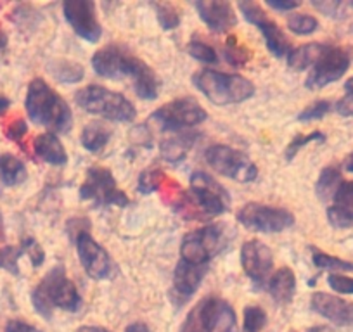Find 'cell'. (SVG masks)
Returning <instances> with one entry per match:
<instances>
[{
  "instance_id": "5",
  "label": "cell",
  "mask_w": 353,
  "mask_h": 332,
  "mask_svg": "<svg viewBox=\"0 0 353 332\" xmlns=\"http://www.w3.org/2000/svg\"><path fill=\"white\" fill-rule=\"evenodd\" d=\"M74 101L85 113L103 116L118 123H128L137 114L135 106L127 97L101 85L83 87L77 92Z\"/></svg>"
},
{
  "instance_id": "52",
  "label": "cell",
  "mask_w": 353,
  "mask_h": 332,
  "mask_svg": "<svg viewBox=\"0 0 353 332\" xmlns=\"http://www.w3.org/2000/svg\"><path fill=\"white\" fill-rule=\"evenodd\" d=\"M6 239V227H4V218L0 215V242Z\"/></svg>"
},
{
  "instance_id": "45",
  "label": "cell",
  "mask_w": 353,
  "mask_h": 332,
  "mask_svg": "<svg viewBox=\"0 0 353 332\" xmlns=\"http://www.w3.org/2000/svg\"><path fill=\"white\" fill-rule=\"evenodd\" d=\"M181 332H203L201 324H199L198 308H194V310H192L191 313H189L188 320H185L184 324H182Z\"/></svg>"
},
{
  "instance_id": "32",
  "label": "cell",
  "mask_w": 353,
  "mask_h": 332,
  "mask_svg": "<svg viewBox=\"0 0 353 332\" xmlns=\"http://www.w3.org/2000/svg\"><path fill=\"white\" fill-rule=\"evenodd\" d=\"M223 56H225L227 63L236 68H243L251 59L250 50L246 47L239 45L236 37H229V40L225 43V49H223Z\"/></svg>"
},
{
  "instance_id": "48",
  "label": "cell",
  "mask_w": 353,
  "mask_h": 332,
  "mask_svg": "<svg viewBox=\"0 0 353 332\" xmlns=\"http://www.w3.org/2000/svg\"><path fill=\"white\" fill-rule=\"evenodd\" d=\"M125 332H152V331L145 324H141V322H135V324L128 325V327L125 329Z\"/></svg>"
},
{
  "instance_id": "13",
  "label": "cell",
  "mask_w": 353,
  "mask_h": 332,
  "mask_svg": "<svg viewBox=\"0 0 353 332\" xmlns=\"http://www.w3.org/2000/svg\"><path fill=\"white\" fill-rule=\"evenodd\" d=\"M191 192L196 203L206 215H222L229 211L230 196L219 180L206 172H194L191 175Z\"/></svg>"
},
{
  "instance_id": "46",
  "label": "cell",
  "mask_w": 353,
  "mask_h": 332,
  "mask_svg": "<svg viewBox=\"0 0 353 332\" xmlns=\"http://www.w3.org/2000/svg\"><path fill=\"white\" fill-rule=\"evenodd\" d=\"M6 332H42L40 329L33 327L32 324H26L23 320H9L6 324Z\"/></svg>"
},
{
  "instance_id": "43",
  "label": "cell",
  "mask_w": 353,
  "mask_h": 332,
  "mask_svg": "<svg viewBox=\"0 0 353 332\" xmlns=\"http://www.w3.org/2000/svg\"><path fill=\"white\" fill-rule=\"evenodd\" d=\"M327 284L336 293L353 294V277L341 276V273H329Z\"/></svg>"
},
{
  "instance_id": "4",
  "label": "cell",
  "mask_w": 353,
  "mask_h": 332,
  "mask_svg": "<svg viewBox=\"0 0 353 332\" xmlns=\"http://www.w3.org/2000/svg\"><path fill=\"white\" fill-rule=\"evenodd\" d=\"M196 89L216 106H230L251 99L254 96L253 81L241 74L223 73L216 70H201L194 73Z\"/></svg>"
},
{
  "instance_id": "53",
  "label": "cell",
  "mask_w": 353,
  "mask_h": 332,
  "mask_svg": "<svg viewBox=\"0 0 353 332\" xmlns=\"http://www.w3.org/2000/svg\"><path fill=\"white\" fill-rule=\"evenodd\" d=\"M345 168L353 174V154L348 156V159H346V163H345Z\"/></svg>"
},
{
  "instance_id": "27",
  "label": "cell",
  "mask_w": 353,
  "mask_h": 332,
  "mask_svg": "<svg viewBox=\"0 0 353 332\" xmlns=\"http://www.w3.org/2000/svg\"><path fill=\"white\" fill-rule=\"evenodd\" d=\"M196 137L198 135L191 134H181L176 137L165 138L159 145V151H161V158L168 163H181L182 159L188 156L189 149L194 145Z\"/></svg>"
},
{
  "instance_id": "17",
  "label": "cell",
  "mask_w": 353,
  "mask_h": 332,
  "mask_svg": "<svg viewBox=\"0 0 353 332\" xmlns=\"http://www.w3.org/2000/svg\"><path fill=\"white\" fill-rule=\"evenodd\" d=\"M199 324L203 332H237L234 308L220 298H208L198 304Z\"/></svg>"
},
{
  "instance_id": "19",
  "label": "cell",
  "mask_w": 353,
  "mask_h": 332,
  "mask_svg": "<svg viewBox=\"0 0 353 332\" xmlns=\"http://www.w3.org/2000/svg\"><path fill=\"white\" fill-rule=\"evenodd\" d=\"M312 310L336 325H353V303L327 293L312 294Z\"/></svg>"
},
{
  "instance_id": "47",
  "label": "cell",
  "mask_w": 353,
  "mask_h": 332,
  "mask_svg": "<svg viewBox=\"0 0 353 332\" xmlns=\"http://www.w3.org/2000/svg\"><path fill=\"white\" fill-rule=\"evenodd\" d=\"M267 6H270L276 11H293V9L300 8V2L296 0H267Z\"/></svg>"
},
{
  "instance_id": "39",
  "label": "cell",
  "mask_w": 353,
  "mask_h": 332,
  "mask_svg": "<svg viewBox=\"0 0 353 332\" xmlns=\"http://www.w3.org/2000/svg\"><path fill=\"white\" fill-rule=\"evenodd\" d=\"M324 138H325V135L322 134V132H312V134H308V135H296V137L291 141V144L288 145L286 159L288 161H291V159H293L294 156H296L298 152L305 147V145H308L310 142H324Z\"/></svg>"
},
{
  "instance_id": "10",
  "label": "cell",
  "mask_w": 353,
  "mask_h": 332,
  "mask_svg": "<svg viewBox=\"0 0 353 332\" xmlns=\"http://www.w3.org/2000/svg\"><path fill=\"white\" fill-rule=\"evenodd\" d=\"M206 118H208L206 111L192 97H181V99H175L172 103H166L165 106L158 107L151 114V120L156 121L159 128L166 132L192 128L196 125L203 123Z\"/></svg>"
},
{
  "instance_id": "22",
  "label": "cell",
  "mask_w": 353,
  "mask_h": 332,
  "mask_svg": "<svg viewBox=\"0 0 353 332\" xmlns=\"http://www.w3.org/2000/svg\"><path fill=\"white\" fill-rule=\"evenodd\" d=\"M33 151L39 156L42 161L52 166H64L68 163L66 149H64L63 142L56 137L52 132H46V134L37 135L33 141Z\"/></svg>"
},
{
  "instance_id": "36",
  "label": "cell",
  "mask_w": 353,
  "mask_h": 332,
  "mask_svg": "<svg viewBox=\"0 0 353 332\" xmlns=\"http://www.w3.org/2000/svg\"><path fill=\"white\" fill-rule=\"evenodd\" d=\"M288 28L296 35H310L319 28V21L310 14H291L288 18Z\"/></svg>"
},
{
  "instance_id": "25",
  "label": "cell",
  "mask_w": 353,
  "mask_h": 332,
  "mask_svg": "<svg viewBox=\"0 0 353 332\" xmlns=\"http://www.w3.org/2000/svg\"><path fill=\"white\" fill-rule=\"evenodd\" d=\"M28 177L25 163L16 158L11 152H2L0 154V182L8 187L23 184Z\"/></svg>"
},
{
  "instance_id": "26",
  "label": "cell",
  "mask_w": 353,
  "mask_h": 332,
  "mask_svg": "<svg viewBox=\"0 0 353 332\" xmlns=\"http://www.w3.org/2000/svg\"><path fill=\"white\" fill-rule=\"evenodd\" d=\"M111 128L103 121H92L87 123L81 130V145L90 152H101L108 145L111 138Z\"/></svg>"
},
{
  "instance_id": "49",
  "label": "cell",
  "mask_w": 353,
  "mask_h": 332,
  "mask_svg": "<svg viewBox=\"0 0 353 332\" xmlns=\"http://www.w3.org/2000/svg\"><path fill=\"white\" fill-rule=\"evenodd\" d=\"M78 332H111L108 329L99 327V325H85V327L78 329Z\"/></svg>"
},
{
  "instance_id": "21",
  "label": "cell",
  "mask_w": 353,
  "mask_h": 332,
  "mask_svg": "<svg viewBox=\"0 0 353 332\" xmlns=\"http://www.w3.org/2000/svg\"><path fill=\"white\" fill-rule=\"evenodd\" d=\"M334 203L327 208V220L332 227L346 229L353 225V182L343 180L334 194Z\"/></svg>"
},
{
  "instance_id": "51",
  "label": "cell",
  "mask_w": 353,
  "mask_h": 332,
  "mask_svg": "<svg viewBox=\"0 0 353 332\" xmlns=\"http://www.w3.org/2000/svg\"><path fill=\"white\" fill-rule=\"evenodd\" d=\"M307 332H334L331 327H327V325H315V327L308 329Z\"/></svg>"
},
{
  "instance_id": "9",
  "label": "cell",
  "mask_w": 353,
  "mask_h": 332,
  "mask_svg": "<svg viewBox=\"0 0 353 332\" xmlns=\"http://www.w3.org/2000/svg\"><path fill=\"white\" fill-rule=\"evenodd\" d=\"M237 222L254 232L277 234L294 225V215L281 206L248 203L237 211Z\"/></svg>"
},
{
  "instance_id": "29",
  "label": "cell",
  "mask_w": 353,
  "mask_h": 332,
  "mask_svg": "<svg viewBox=\"0 0 353 332\" xmlns=\"http://www.w3.org/2000/svg\"><path fill=\"white\" fill-rule=\"evenodd\" d=\"M50 73L61 83H78L83 78V68L77 63H71V61H56V63H52Z\"/></svg>"
},
{
  "instance_id": "15",
  "label": "cell",
  "mask_w": 353,
  "mask_h": 332,
  "mask_svg": "<svg viewBox=\"0 0 353 332\" xmlns=\"http://www.w3.org/2000/svg\"><path fill=\"white\" fill-rule=\"evenodd\" d=\"M77 251L78 258H80L81 267L85 269L87 276L90 279L104 280L111 276V263L108 251L94 239L92 236L85 230H80L77 236Z\"/></svg>"
},
{
  "instance_id": "31",
  "label": "cell",
  "mask_w": 353,
  "mask_h": 332,
  "mask_svg": "<svg viewBox=\"0 0 353 332\" xmlns=\"http://www.w3.org/2000/svg\"><path fill=\"white\" fill-rule=\"evenodd\" d=\"M25 255L23 246H6L0 247V270H8L9 273L19 276V258Z\"/></svg>"
},
{
  "instance_id": "3",
  "label": "cell",
  "mask_w": 353,
  "mask_h": 332,
  "mask_svg": "<svg viewBox=\"0 0 353 332\" xmlns=\"http://www.w3.org/2000/svg\"><path fill=\"white\" fill-rule=\"evenodd\" d=\"M33 308L46 320L52 317L54 308L74 313L81 308V296L73 280L68 279L63 265H56L32 293Z\"/></svg>"
},
{
  "instance_id": "12",
  "label": "cell",
  "mask_w": 353,
  "mask_h": 332,
  "mask_svg": "<svg viewBox=\"0 0 353 332\" xmlns=\"http://www.w3.org/2000/svg\"><path fill=\"white\" fill-rule=\"evenodd\" d=\"M239 11L243 12L244 19L251 25L256 26L258 30L263 35L265 43H267V49L270 50V54L276 57H284L291 52V43L288 40L286 33L279 28L276 21L267 16V12L260 8L254 2H239Z\"/></svg>"
},
{
  "instance_id": "33",
  "label": "cell",
  "mask_w": 353,
  "mask_h": 332,
  "mask_svg": "<svg viewBox=\"0 0 353 332\" xmlns=\"http://www.w3.org/2000/svg\"><path fill=\"white\" fill-rule=\"evenodd\" d=\"M163 175L161 170L158 168H151V170H144L141 175H139V182H137V191L141 194H152L158 189H161L163 185Z\"/></svg>"
},
{
  "instance_id": "44",
  "label": "cell",
  "mask_w": 353,
  "mask_h": 332,
  "mask_svg": "<svg viewBox=\"0 0 353 332\" xmlns=\"http://www.w3.org/2000/svg\"><path fill=\"white\" fill-rule=\"evenodd\" d=\"M26 132H28V127H26L25 120H16V121H12L11 125H9L8 137L11 138V141L19 142L23 137H25Z\"/></svg>"
},
{
  "instance_id": "34",
  "label": "cell",
  "mask_w": 353,
  "mask_h": 332,
  "mask_svg": "<svg viewBox=\"0 0 353 332\" xmlns=\"http://www.w3.org/2000/svg\"><path fill=\"white\" fill-rule=\"evenodd\" d=\"M156 16H158V23L163 30L170 32V30H175L181 23V11L172 4H156Z\"/></svg>"
},
{
  "instance_id": "20",
  "label": "cell",
  "mask_w": 353,
  "mask_h": 332,
  "mask_svg": "<svg viewBox=\"0 0 353 332\" xmlns=\"http://www.w3.org/2000/svg\"><path fill=\"white\" fill-rule=\"evenodd\" d=\"M206 276V267L191 265V263L179 262L173 272V293L181 298V301L194 296Z\"/></svg>"
},
{
  "instance_id": "37",
  "label": "cell",
  "mask_w": 353,
  "mask_h": 332,
  "mask_svg": "<svg viewBox=\"0 0 353 332\" xmlns=\"http://www.w3.org/2000/svg\"><path fill=\"white\" fill-rule=\"evenodd\" d=\"M315 9L322 12L325 16H331V18H345L346 14H350L353 9V2H336V0H324V2H312Z\"/></svg>"
},
{
  "instance_id": "14",
  "label": "cell",
  "mask_w": 353,
  "mask_h": 332,
  "mask_svg": "<svg viewBox=\"0 0 353 332\" xmlns=\"http://www.w3.org/2000/svg\"><path fill=\"white\" fill-rule=\"evenodd\" d=\"M64 19L70 23L73 32L80 39L90 43L99 42L103 37V26L97 18L96 6L90 0H68L63 4Z\"/></svg>"
},
{
  "instance_id": "6",
  "label": "cell",
  "mask_w": 353,
  "mask_h": 332,
  "mask_svg": "<svg viewBox=\"0 0 353 332\" xmlns=\"http://www.w3.org/2000/svg\"><path fill=\"white\" fill-rule=\"evenodd\" d=\"M80 198L90 201L96 208H108L118 206L125 208L130 199L123 191L117 187L113 174L103 166H90L85 175V182L80 187Z\"/></svg>"
},
{
  "instance_id": "16",
  "label": "cell",
  "mask_w": 353,
  "mask_h": 332,
  "mask_svg": "<svg viewBox=\"0 0 353 332\" xmlns=\"http://www.w3.org/2000/svg\"><path fill=\"white\" fill-rule=\"evenodd\" d=\"M241 265L244 273L256 286H263L274 269V255L270 247L258 239H251L243 244L241 249Z\"/></svg>"
},
{
  "instance_id": "35",
  "label": "cell",
  "mask_w": 353,
  "mask_h": 332,
  "mask_svg": "<svg viewBox=\"0 0 353 332\" xmlns=\"http://www.w3.org/2000/svg\"><path fill=\"white\" fill-rule=\"evenodd\" d=\"M267 324V313L258 304H248L244 308V331L260 332Z\"/></svg>"
},
{
  "instance_id": "54",
  "label": "cell",
  "mask_w": 353,
  "mask_h": 332,
  "mask_svg": "<svg viewBox=\"0 0 353 332\" xmlns=\"http://www.w3.org/2000/svg\"><path fill=\"white\" fill-rule=\"evenodd\" d=\"M6 47V35L4 33H0V50Z\"/></svg>"
},
{
  "instance_id": "30",
  "label": "cell",
  "mask_w": 353,
  "mask_h": 332,
  "mask_svg": "<svg viewBox=\"0 0 353 332\" xmlns=\"http://www.w3.org/2000/svg\"><path fill=\"white\" fill-rule=\"evenodd\" d=\"M312 262H314V265L319 267V269L353 273V262H346V260L336 258V256H331V255H325V253H322V251H314Z\"/></svg>"
},
{
  "instance_id": "40",
  "label": "cell",
  "mask_w": 353,
  "mask_h": 332,
  "mask_svg": "<svg viewBox=\"0 0 353 332\" xmlns=\"http://www.w3.org/2000/svg\"><path fill=\"white\" fill-rule=\"evenodd\" d=\"M329 111H331V103H329V101H315V103H312L310 106H307L300 114H298V120L300 121L322 120Z\"/></svg>"
},
{
  "instance_id": "2",
  "label": "cell",
  "mask_w": 353,
  "mask_h": 332,
  "mask_svg": "<svg viewBox=\"0 0 353 332\" xmlns=\"http://www.w3.org/2000/svg\"><path fill=\"white\" fill-rule=\"evenodd\" d=\"M25 107L33 123L49 128L52 134H66L73 127L68 103L42 78H35L28 85Z\"/></svg>"
},
{
  "instance_id": "50",
  "label": "cell",
  "mask_w": 353,
  "mask_h": 332,
  "mask_svg": "<svg viewBox=\"0 0 353 332\" xmlns=\"http://www.w3.org/2000/svg\"><path fill=\"white\" fill-rule=\"evenodd\" d=\"M9 106H11V101L6 96H0V114L6 113V111L9 110Z\"/></svg>"
},
{
  "instance_id": "23",
  "label": "cell",
  "mask_w": 353,
  "mask_h": 332,
  "mask_svg": "<svg viewBox=\"0 0 353 332\" xmlns=\"http://www.w3.org/2000/svg\"><path fill=\"white\" fill-rule=\"evenodd\" d=\"M269 291L270 296L281 304L291 303L296 293V276L291 269L283 267V269L276 270L274 276H270L269 280Z\"/></svg>"
},
{
  "instance_id": "11",
  "label": "cell",
  "mask_w": 353,
  "mask_h": 332,
  "mask_svg": "<svg viewBox=\"0 0 353 332\" xmlns=\"http://www.w3.org/2000/svg\"><path fill=\"white\" fill-rule=\"evenodd\" d=\"M350 64H352V50L346 47H329L308 74L307 89L319 90L331 85L343 78Z\"/></svg>"
},
{
  "instance_id": "7",
  "label": "cell",
  "mask_w": 353,
  "mask_h": 332,
  "mask_svg": "<svg viewBox=\"0 0 353 332\" xmlns=\"http://www.w3.org/2000/svg\"><path fill=\"white\" fill-rule=\"evenodd\" d=\"M205 159L220 175L241 182V184H250L258 177L256 165L243 151L230 145H210L205 151Z\"/></svg>"
},
{
  "instance_id": "42",
  "label": "cell",
  "mask_w": 353,
  "mask_h": 332,
  "mask_svg": "<svg viewBox=\"0 0 353 332\" xmlns=\"http://www.w3.org/2000/svg\"><path fill=\"white\" fill-rule=\"evenodd\" d=\"M336 111L341 116H353V76L346 80L345 96L336 103Z\"/></svg>"
},
{
  "instance_id": "41",
  "label": "cell",
  "mask_w": 353,
  "mask_h": 332,
  "mask_svg": "<svg viewBox=\"0 0 353 332\" xmlns=\"http://www.w3.org/2000/svg\"><path fill=\"white\" fill-rule=\"evenodd\" d=\"M21 246L23 249H25V255H28V258L32 260L33 267L42 265L43 260H46V253H43L42 246H40L33 237H26V239H23Z\"/></svg>"
},
{
  "instance_id": "38",
  "label": "cell",
  "mask_w": 353,
  "mask_h": 332,
  "mask_svg": "<svg viewBox=\"0 0 353 332\" xmlns=\"http://www.w3.org/2000/svg\"><path fill=\"white\" fill-rule=\"evenodd\" d=\"M188 50L194 59L201 61V63L213 64L219 61V54H216V50L213 49L212 45H208V43L199 42V40H192V42L189 43Z\"/></svg>"
},
{
  "instance_id": "24",
  "label": "cell",
  "mask_w": 353,
  "mask_h": 332,
  "mask_svg": "<svg viewBox=\"0 0 353 332\" xmlns=\"http://www.w3.org/2000/svg\"><path fill=\"white\" fill-rule=\"evenodd\" d=\"M327 49L329 45H325V43H319V42L305 43V45L296 47V49H293L290 54H288V66L294 71L307 70V68L314 66Z\"/></svg>"
},
{
  "instance_id": "1",
  "label": "cell",
  "mask_w": 353,
  "mask_h": 332,
  "mask_svg": "<svg viewBox=\"0 0 353 332\" xmlns=\"http://www.w3.org/2000/svg\"><path fill=\"white\" fill-rule=\"evenodd\" d=\"M92 68L101 78L125 80L130 78L134 90L141 99L154 101L159 96V80L152 68L141 57L128 52L125 47L108 45L97 50L92 57Z\"/></svg>"
},
{
  "instance_id": "8",
  "label": "cell",
  "mask_w": 353,
  "mask_h": 332,
  "mask_svg": "<svg viewBox=\"0 0 353 332\" xmlns=\"http://www.w3.org/2000/svg\"><path fill=\"white\" fill-rule=\"evenodd\" d=\"M225 244V234L220 225H205L192 230L181 244V260L198 267H206Z\"/></svg>"
},
{
  "instance_id": "28",
  "label": "cell",
  "mask_w": 353,
  "mask_h": 332,
  "mask_svg": "<svg viewBox=\"0 0 353 332\" xmlns=\"http://www.w3.org/2000/svg\"><path fill=\"white\" fill-rule=\"evenodd\" d=\"M341 172L336 168V166H327L319 175V180L315 184V192H317L319 199L321 201H329V199L334 198L336 191L341 185Z\"/></svg>"
},
{
  "instance_id": "18",
  "label": "cell",
  "mask_w": 353,
  "mask_h": 332,
  "mask_svg": "<svg viewBox=\"0 0 353 332\" xmlns=\"http://www.w3.org/2000/svg\"><path fill=\"white\" fill-rule=\"evenodd\" d=\"M196 11L201 21L215 33L229 32L237 23L232 4L225 0H201L196 2Z\"/></svg>"
}]
</instances>
